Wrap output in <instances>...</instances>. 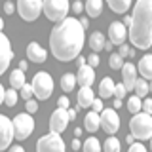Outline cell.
Segmentation results:
<instances>
[{"mask_svg": "<svg viewBox=\"0 0 152 152\" xmlns=\"http://www.w3.org/2000/svg\"><path fill=\"white\" fill-rule=\"evenodd\" d=\"M84 31L86 28L80 25V19L76 17H65L63 21L57 23L50 34V46L55 59L66 63L78 57L86 40Z\"/></svg>", "mask_w": 152, "mask_h": 152, "instance_id": "obj_1", "label": "cell"}, {"mask_svg": "<svg viewBox=\"0 0 152 152\" xmlns=\"http://www.w3.org/2000/svg\"><path fill=\"white\" fill-rule=\"evenodd\" d=\"M127 34L137 50H148L152 46V0H137Z\"/></svg>", "mask_w": 152, "mask_h": 152, "instance_id": "obj_2", "label": "cell"}, {"mask_svg": "<svg viewBox=\"0 0 152 152\" xmlns=\"http://www.w3.org/2000/svg\"><path fill=\"white\" fill-rule=\"evenodd\" d=\"M129 129H131V135L139 141L150 139L152 137V114H146V112L133 114V118L129 122Z\"/></svg>", "mask_w": 152, "mask_h": 152, "instance_id": "obj_3", "label": "cell"}, {"mask_svg": "<svg viewBox=\"0 0 152 152\" xmlns=\"http://www.w3.org/2000/svg\"><path fill=\"white\" fill-rule=\"evenodd\" d=\"M69 0H44L42 2V10H44L46 17L50 19V21H63L66 17V13H69Z\"/></svg>", "mask_w": 152, "mask_h": 152, "instance_id": "obj_4", "label": "cell"}, {"mask_svg": "<svg viewBox=\"0 0 152 152\" xmlns=\"http://www.w3.org/2000/svg\"><path fill=\"white\" fill-rule=\"evenodd\" d=\"M53 93V80L48 72H36L32 78V95H36V99L46 101Z\"/></svg>", "mask_w": 152, "mask_h": 152, "instance_id": "obj_5", "label": "cell"}, {"mask_svg": "<svg viewBox=\"0 0 152 152\" xmlns=\"http://www.w3.org/2000/svg\"><path fill=\"white\" fill-rule=\"evenodd\" d=\"M13 124V137L17 141H25L27 137H31V133L34 131V120L28 112L17 114L15 118L12 120Z\"/></svg>", "mask_w": 152, "mask_h": 152, "instance_id": "obj_6", "label": "cell"}, {"mask_svg": "<svg viewBox=\"0 0 152 152\" xmlns=\"http://www.w3.org/2000/svg\"><path fill=\"white\" fill-rule=\"evenodd\" d=\"M36 152H65V142L59 133H48L36 142Z\"/></svg>", "mask_w": 152, "mask_h": 152, "instance_id": "obj_7", "label": "cell"}, {"mask_svg": "<svg viewBox=\"0 0 152 152\" xmlns=\"http://www.w3.org/2000/svg\"><path fill=\"white\" fill-rule=\"evenodd\" d=\"M44 0H17V12L25 21H36Z\"/></svg>", "mask_w": 152, "mask_h": 152, "instance_id": "obj_8", "label": "cell"}, {"mask_svg": "<svg viewBox=\"0 0 152 152\" xmlns=\"http://www.w3.org/2000/svg\"><path fill=\"white\" fill-rule=\"evenodd\" d=\"M99 124H101V127L107 133H110V135H114L118 129H120V118H118V114L114 108H107V110L99 112Z\"/></svg>", "mask_w": 152, "mask_h": 152, "instance_id": "obj_9", "label": "cell"}, {"mask_svg": "<svg viewBox=\"0 0 152 152\" xmlns=\"http://www.w3.org/2000/svg\"><path fill=\"white\" fill-rule=\"evenodd\" d=\"M13 141V124L8 116L0 114V150L10 148Z\"/></svg>", "mask_w": 152, "mask_h": 152, "instance_id": "obj_10", "label": "cell"}, {"mask_svg": "<svg viewBox=\"0 0 152 152\" xmlns=\"http://www.w3.org/2000/svg\"><path fill=\"white\" fill-rule=\"evenodd\" d=\"M69 122H70L69 112H66L65 108H59V107H57V110L51 114V118H50V131L51 133H59V135H61V133L66 129Z\"/></svg>", "mask_w": 152, "mask_h": 152, "instance_id": "obj_11", "label": "cell"}, {"mask_svg": "<svg viewBox=\"0 0 152 152\" xmlns=\"http://www.w3.org/2000/svg\"><path fill=\"white\" fill-rule=\"evenodd\" d=\"M12 57H13V51H12V46H10V40H8V36L0 31V74L6 72Z\"/></svg>", "mask_w": 152, "mask_h": 152, "instance_id": "obj_12", "label": "cell"}, {"mask_svg": "<svg viewBox=\"0 0 152 152\" xmlns=\"http://www.w3.org/2000/svg\"><path fill=\"white\" fill-rule=\"evenodd\" d=\"M126 38H127V31L124 27V23L122 21L110 23V27H108V42L114 46H120L126 42Z\"/></svg>", "mask_w": 152, "mask_h": 152, "instance_id": "obj_13", "label": "cell"}, {"mask_svg": "<svg viewBox=\"0 0 152 152\" xmlns=\"http://www.w3.org/2000/svg\"><path fill=\"white\" fill-rule=\"evenodd\" d=\"M93 82H95L93 66L82 65V66L78 69V72H76V84H78L80 88H89V86H93Z\"/></svg>", "mask_w": 152, "mask_h": 152, "instance_id": "obj_14", "label": "cell"}, {"mask_svg": "<svg viewBox=\"0 0 152 152\" xmlns=\"http://www.w3.org/2000/svg\"><path fill=\"white\" fill-rule=\"evenodd\" d=\"M122 78H124V86L127 91H131L133 86L137 82V66L133 63H124L122 65Z\"/></svg>", "mask_w": 152, "mask_h": 152, "instance_id": "obj_15", "label": "cell"}, {"mask_svg": "<svg viewBox=\"0 0 152 152\" xmlns=\"http://www.w3.org/2000/svg\"><path fill=\"white\" fill-rule=\"evenodd\" d=\"M27 57L32 63H44L48 59V51L38 44V42H31V44L27 46Z\"/></svg>", "mask_w": 152, "mask_h": 152, "instance_id": "obj_16", "label": "cell"}, {"mask_svg": "<svg viewBox=\"0 0 152 152\" xmlns=\"http://www.w3.org/2000/svg\"><path fill=\"white\" fill-rule=\"evenodd\" d=\"M137 70L145 80H152V55L146 53L139 59V65H137Z\"/></svg>", "mask_w": 152, "mask_h": 152, "instance_id": "obj_17", "label": "cell"}, {"mask_svg": "<svg viewBox=\"0 0 152 152\" xmlns=\"http://www.w3.org/2000/svg\"><path fill=\"white\" fill-rule=\"evenodd\" d=\"M93 89H91V86L89 88H80V91H78V107L80 108H86V107H91V101H93Z\"/></svg>", "mask_w": 152, "mask_h": 152, "instance_id": "obj_18", "label": "cell"}, {"mask_svg": "<svg viewBox=\"0 0 152 152\" xmlns=\"http://www.w3.org/2000/svg\"><path fill=\"white\" fill-rule=\"evenodd\" d=\"M86 13H88V17H99L103 12V0H86Z\"/></svg>", "mask_w": 152, "mask_h": 152, "instance_id": "obj_19", "label": "cell"}, {"mask_svg": "<svg viewBox=\"0 0 152 152\" xmlns=\"http://www.w3.org/2000/svg\"><path fill=\"white\" fill-rule=\"evenodd\" d=\"M114 84L112 82V78H103L101 80V84H99V95H101V99H108V97H112L114 95Z\"/></svg>", "mask_w": 152, "mask_h": 152, "instance_id": "obj_20", "label": "cell"}, {"mask_svg": "<svg viewBox=\"0 0 152 152\" xmlns=\"http://www.w3.org/2000/svg\"><path fill=\"white\" fill-rule=\"evenodd\" d=\"M84 127L88 131H91V133H95L99 129V127H101V124H99V114L97 112H88L86 114V118H84Z\"/></svg>", "mask_w": 152, "mask_h": 152, "instance_id": "obj_21", "label": "cell"}, {"mask_svg": "<svg viewBox=\"0 0 152 152\" xmlns=\"http://www.w3.org/2000/svg\"><path fill=\"white\" fill-rule=\"evenodd\" d=\"M23 84H25V70H21V69L12 70V74H10V86L13 89H21Z\"/></svg>", "mask_w": 152, "mask_h": 152, "instance_id": "obj_22", "label": "cell"}, {"mask_svg": "<svg viewBox=\"0 0 152 152\" xmlns=\"http://www.w3.org/2000/svg\"><path fill=\"white\" fill-rule=\"evenodd\" d=\"M107 2L114 13H126L131 6V0H107Z\"/></svg>", "mask_w": 152, "mask_h": 152, "instance_id": "obj_23", "label": "cell"}, {"mask_svg": "<svg viewBox=\"0 0 152 152\" xmlns=\"http://www.w3.org/2000/svg\"><path fill=\"white\" fill-rule=\"evenodd\" d=\"M104 44H107V40H104L103 32H93V34L89 36V46H91V50L95 51V53L104 50Z\"/></svg>", "mask_w": 152, "mask_h": 152, "instance_id": "obj_24", "label": "cell"}, {"mask_svg": "<svg viewBox=\"0 0 152 152\" xmlns=\"http://www.w3.org/2000/svg\"><path fill=\"white\" fill-rule=\"evenodd\" d=\"M74 86H76V74L66 72V74L61 76V89L63 91H72Z\"/></svg>", "mask_w": 152, "mask_h": 152, "instance_id": "obj_25", "label": "cell"}, {"mask_svg": "<svg viewBox=\"0 0 152 152\" xmlns=\"http://www.w3.org/2000/svg\"><path fill=\"white\" fill-rule=\"evenodd\" d=\"M133 91H135V95L137 97H146L150 91H148V82H146L145 78H137V82H135V86H133Z\"/></svg>", "mask_w": 152, "mask_h": 152, "instance_id": "obj_26", "label": "cell"}, {"mask_svg": "<svg viewBox=\"0 0 152 152\" xmlns=\"http://www.w3.org/2000/svg\"><path fill=\"white\" fill-rule=\"evenodd\" d=\"M141 108H142L141 97H137V95L129 97V101H127V110H129L131 114H137V112H141Z\"/></svg>", "mask_w": 152, "mask_h": 152, "instance_id": "obj_27", "label": "cell"}, {"mask_svg": "<svg viewBox=\"0 0 152 152\" xmlns=\"http://www.w3.org/2000/svg\"><path fill=\"white\" fill-rule=\"evenodd\" d=\"M17 99H19L17 89H13V88L6 89V93H4V103H6V107H15Z\"/></svg>", "mask_w": 152, "mask_h": 152, "instance_id": "obj_28", "label": "cell"}, {"mask_svg": "<svg viewBox=\"0 0 152 152\" xmlns=\"http://www.w3.org/2000/svg\"><path fill=\"white\" fill-rule=\"evenodd\" d=\"M103 150L104 152H120V141L116 137H108L103 145Z\"/></svg>", "mask_w": 152, "mask_h": 152, "instance_id": "obj_29", "label": "cell"}, {"mask_svg": "<svg viewBox=\"0 0 152 152\" xmlns=\"http://www.w3.org/2000/svg\"><path fill=\"white\" fill-rule=\"evenodd\" d=\"M84 152H101V142H99L95 137H89L88 141L84 142Z\"/></svg>", "mask_w": 152, "mask_h": 152, "instance_id": "obj_30", "label": "cell"}, {"mask_svg": "<svg viewBox=\"0 0 152 152\" xmlns=\"http://www.w3.org/2000/svg\"><path fill=\"white\" fill-rule=\"evenodd\" d=\"M108 65H110V69H114V70L122 69V65H124V57H122L120 53H112V55H110V61H108Z\"/></svg>", "mask_w": 152, "mask_h": 152, "instance_id": "obj_31", "label": "cell"}, {"mask_svg": "<svg viewBox=\"0 0 152 152\" xmlns=\"http://www.w3.org/2000/svg\"><path fill=\"white\" fill-rule=\"evenodd\" d=\"M126 93H127V89H126L124 84H116V86H114V97H116V99H124Z\"/></svg>", "mask_w": 152, "mask_h": 152, "instance_id": "obj_32", "label": "cell"}, {"mask_svg": "<svg viewBox=\"0 0 152 152\" xmlns=\"http://www.w3.org/2000/svg\"><path fill=\"white\" fill-rule=\"evenodd\" d=\"M31 95H32V86L25 82V84H23V88H21V97L28 101V99H31Z\"/></svg>", "mask_w": 152, "mask_h": 152, "instance_id": "obj_33", "label": "cell"}, {"mask_svg": "<svg viewBox=\"0 0 152 152\" xmlns=\"http://www.w3.org/2000/svg\"><path fill=\"white\" fill-rule=\"evenodd\" d=\"M25 108H27V112H28V114H34V112L38 110V103H36V101H31V99H28L27 104H25Z\"/></svg>", "mask_w": 152, "mask_h": 152, "instance_id": "obj_34", "label": "cell"}, {"mask_svg": "<svg viewBox=\"0 0 152 152\" xmlns=\"http://www.w3.org/2000/svg\"><path fill=\"white\" fill-rule=\"evenodd\" d=\"M91 110L97 112V114L103 110V101H101V99H93V101H91Z\"/></svg>", "mask_w": 152, "mask_h": 152, "instance_id": "obj_35", "label": "cell"}, {"mask_svg": "<svg viewBox=\"0 0 152 152\" xmlns=\"http://www.w3.org/2000/svg\"><path fill=\"white\" fill-rule=\"evenodd\" d=\"M129 152H146V148H145V145H141V142H131Z\"/></svg>", "mask_w": 152, "mask_h": 152, "instance_id": "obj_36", "label": "cell"}, {"mask_svg": "<svg viewBox=\"0 0 152 152\" xmlns=\"http://www.w3.org/2000/svg\"><path fill=\"white\" fill-rule=\"evenodd\" d=\"M69 104H70V101H69V97H66V95H63V97H59V101H57V107L59 108H69Z\"/></svg>", "mask_w": 152, "mask_h": 152, "instance_id": "obj_37", "label": "cell"}, {"mask_svg": "<svg viewBox=\"0 0 152 152\" xmlns=\"http://www.w3.org/2000/svg\"><path fill=\"white\" fill-rule=\"evenodd\" d=\"M86 61H88V63H89V66H93V69H95V66L99 65V55H97V53H95V51H93V53L89 55V57H88V59H86Z\"/></svg>", "mask_w": 152, "mask_h": 152, "instance_id": "obj_38", "label": "cell"}, {"mask_svg": "<svg viewBox=\"0 0 152 152\" xmlns=\"http://www.w3.org/2000/svg\"><path fill=\"white\" fill-rule=\"evenodd\" d=\"M141 110H145L146 114H152V99H145L142 101V108Z\"/></svg>", "mask_w": 152, "mask_h": 152, "instance_id": "obj_39", "label": "cell"}, {"mask_svg": "<svg viewBox=\"0 0 152 152\" xmlns=\"http://www.w3.org/2000/svg\"><path fill=\"white\" fill-rule=\"evenodd\" d=\"M4 12H6V13H13V12H15L13 2H6V4H4Z\"/></svg>", "mask_w": 152, "mask_h": 152, "instance_id": "obj_40", "label": "cell"}, {"mask_svg": "<svg viewBox=\"0 0 152 152\" xmlns=\"http://www.w3.org/2000/svg\"><path fill=\"white\" fill-rule=\"evenodd\" d=\"M118 53H120L122 57H127L129 55V48H127L126 44H120V51H118Z\"/></svg>", "mask_w": 152, "mask_h": 152, "instance_id": "obj_41", "label": "cell"}, {"mask_svg": "<svg viewBox=\"0 0 152 152\" xmlns=\"http://www.w3.org/2000/svg\"><path fill=\"white\" fill-rule=\"evenodd\" d=\"M72 10H74V13H80V12H82V10H84V4L76 0V2L72 4Z\"/></svg>", "mask_w": 152, "mask_h": 152, "instance_id": "obj_42", "label": "cell"}, {"mask_svg": "<svg viewBox=\"0 0 152 152\" xmlns=\"http://www.w3.org/2000/svg\"><path fill=\"white\" fill-rule=\"evenodd\" d=\"M78 110H80V107H76V108H70V110H66V112H69V118H70V120H74V118H76V114H78Z\"/></svg>", "mask_w": 152, "mask_h": 152, "instance_id": "obj_43", "label": "cell"}, {"mask_svg": "<svg viewBox=\"0 0 152 152\" xmlns=\"http://www.w3.org/2000/svg\"><path fill=\"white\" fill-rule=\"evenodd\" d=\"M8 152H25V148L23 146H19V145H13V146H10Z\"/></svg>", "mask_w": 152, "mask_h": 152, "instance_id": "obj_44", "label": "cell"}, {"mask_svg": "<svg viewBox=\"0 0 152 152\" xmlns=\"http://www.w3.org/2000/svg\"><path fill=\"white\" fill-rule=\"evenodd\" d=\"M80 25H82L84 28H88V25H89V19H88V17H82V19H80Z\"/></svg>", "mask_w": 152, "mask_h": 152, "instance_id": "obj_45", "label": "cell"}, {"mask_svg": "<svg viewBox=\"0 0 152 152\" xmlns=\"http://www.w3.org/2000/svg\"><path fill=\"white\" fill-rule=\"evenodd\" d=\"M4 93H6V89H4V86L0 84V104L4 103Z\"/></svg>", "mask_w": 152, "mask_h": 152, "instance_id": "obj_46", "label": "cell"}, {"mask_svg": "<svg viewBox=\"0 0 152 152\" xmlns=\"http://www.w3.org/2000/svg\"><path fill=\"white\" fill-rule=\"evenodd\" d=\"M72 148H74V150H78V148H80V141H78V137H74V141H72Z\"/></svg>", "mask_w": 152, "mask_h": 152, "instance_id": "obj_47", "label": "cell"}, {"mask_svg": "<svg viewBox=\"0 0 152 152\" xmlns=\"http://www.w3.org/2000/svg\"><path fill=\"white\" fill-rule=\"evenodd\" d=\"M122 107V99H114V108H120Z\"/></svg>", "mask_w": 152, "mask_h": 152, "instance_id": "obj_48", "label": "cell"}, {"mask_svg": "<svg viewBox=\"0 0 152 152\" xmlns=\"http://www.w3.org/2000/svg\"><path fill=\"white\" fill-rule=\"evenodd\" d=\"M27 61H21V63H19V69H21V70H27Z\"/></svg>", "mask_w": 152, "mask_h": 152, "instance_id": "obj_49", "label": "cell"}, {"mask_svg": "<svg viewBox=\"0 0 152 152\" xmlns=\"http://www.w3.org/2000/svg\"><path fill=\"white\" fill-rule=\"evenodd\" d=\"M126 141L131 145V142H135V137H133V135H127V137H126Z\"/></svg>", "mask_w": 152, "mask_h": 152, "instance_id": "obj_50", "label": "cell"}, {"mask_svg": "<svg viewBox=\"0 0 152 152\" xmlns=\"http://www.w3.org/2000/svg\"><path fill=\"white\" fill-rule=\"evenodd\" d=\"M78 65H80V66L86 65V59H84V57H80V55H78Z\"/></svg>", "mask_w": 152, "mask_h": 152, "instance_id": "obj_51", "label": "cell"}, {"mask_svg": "<svg viewBox=\"0 0 152 152\" xmlns=\"http://www.w3.org/2000/svg\"><path fill=\"white\" fill-rule=\"evenodd\" d=\"M80 135H82V129H78V127H76V129H74V137H80Z\"/></svg>", "mask_w": 152, "mask_h": 152, "instance_id": "obj_52", "label": "cell"}, {"mask_svg": "<svg viewBox=\"0 0 152 152\" xmlns=\"http://www.w3.org/2000/svg\"><path fill=\"white\" fill-rule=\"evenodd\" d=\"M2 28H4V19L0 17V31H2Z\"/></svg>", "mask_w": 152, "mask_h": 152, "instance_id": "obj_53", "label": "cell"}, {"mask_svg": "<svg viewBox=\"0 0 152 152\" xmlns=\"http://www.w3.org/2000/svg\"><path fill=\"white\" fill-rule=\"evenodd\" d=\"M148 91H152V80H150V84H148Z\"/></svg>", "mask_w": 152, "mask_h": 152, "instance_id": "obj_54", "label": "cell"}, {"mask_svg": "<svg viewBox=\"0 0 152 152\" xmlns=\"http://www.w3.org/2000/svg\"><path fill=\"white\" fill-rule=\"evenodd\" d=\"M150 150H152V137H150Z\"/></svg>", "mask_w": 152, "mask_h": 152, "instance_id": "obj_55", "label": "cell"}]
</instances>
